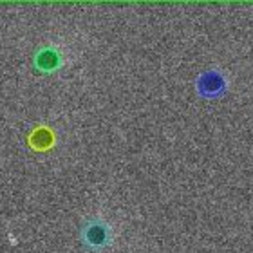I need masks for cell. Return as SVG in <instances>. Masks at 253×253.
Instances as JSON below:
<instances>
[{"label": "cell", "mask_w": 253, "mask_h": 253, "mask_svg": "<svg viewBox=\"0 0 253 253\" xmlns=\"http://www.w3.org/2000/svg\"><path fill=\"white\" fill-rule=\"evenodd\" d=\"M111 226L105 221H101V219H90L82 228V241L92 252H100V250L107 248L111 244Z\"/></svg>", "instance_id": "cell-1"}, {"label": "cell", "mask_w": 253, "mask_h": 253, "mask_svg": "<svg viewBox=\"0 0 253 253\" xmlns=\"http://www.w3.org/2000/svg\"><path fill=\"white\" fill-rule=\"evenodd\" d=\"M35 65H37L38 71L51 73V71H54V69H58L62 65V54L56 49L45 47L35 56Z\"/></svg>", "instance_id": "cell-3"}, {"label": "cell", "mask_w": 253, "mask_h": 253, "mask_svg": "<svg viewBox=\"0 0 253 253\" xmlns=\"http://www.w3.org/2000/svg\"><path fill=\"white\" fill-rule=\"evenodd\" d=\"M228 82L221 71H206L197 80V92L203 98H219L226 92Z\"/></svg>", "instance_id": "cell-2"}, {"label": "cell", "mask_w": 253, "mask_h": 253, "mask_svg": "<svg viewBox=\"0 0 253 253\" xmlns=\"http://www.w3.org/2000/svg\"><path fill=\"white\" fill-rule=\"evenodd\" d=\"M33 143L38 145V147H49L51 143H53V136H51V132L47 128H40V130L35 134L33 137Z\"/></svg>", "instance_id": "cell-4"}]
</instances>
